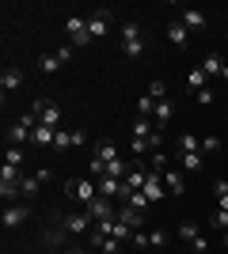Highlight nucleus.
Segmentation results:
<instances>
[{
  "instance_id": "3",
  "label": "nucleus",
  "mask_w": 228,
  "mask_h": 254,
  "mask_svg": "<svg viewBox=\"0 0 228 254\" xmlns=\"http://www.w3.org/2000/svg\"><path fill=\"white\" fill-rule=\"evenodd\" d=\"M31 110L38 114V122H42V126H50V129H57V126H61V106H57V103H50V99H34V103H31Z\"/></svg>"
},
{
  "instance_id": "41",
  "label": "nucleus",
  "mask_w": 228,
  "mask_h": 254,
  "mask_svg": "<svg viewBox=\"0 0 228 254\" xmlns=\"http://www.w3.org/2000/svg\"><path fill=\"white\" fill-rule=\"evenodd\" d=\"M133 247L145 251V247H149V232H133Z\"/></svg>"
},
{
  "instance_id": "1",
  "label": "nucleus",
  "mask_w": 228,
  "mask_h": 254,
  "mask_svg": "<svg viewBox=\"0 0 228 254\" xmlns=\"http://www.w3.org/2000/svg\"><path fill=\"white\" fill-rule=\"evenodd\" d=\"M65 193L73 197L76 205H84V209H87V205L99 197V182L95 179H69L65 182Z\"/></svg>"
},
{
  "instance_id": "34",
  "label": "nucleus",
  "mask_w": 228,
  "mask_h": 254,
  "mask_svg": "<svg viewBox=\"0 0 228 254\" xmlns=\"http://www.w3.org/2000/svg\"><path fill=\"white\" fill-rule=\"evenodd\" d=\"M126 201H130V209H137V212H145V205H149V197H145L141 190H133L130 197H126Z\"/></svg>"
},
{
  "instance_id": "49",
  "label": "nucleus",
  "mask_w": 228,
  "mask_h": 254,
  "mask_svg": "<svg viewBox=\"0 0 228 254\" xmlns=\"http://www.w3.org/2000/svg\"><path fill=\"white\" fill-rule=\"evenodd\" d=\"M65 254H84V251H65Z\"/></svg>"
},
{
  "instance_id": "2",
  "label": "nucleus",
  "mask_w": 228,
  "mask_h": 254,
  "mask_svg": "<svg viewBox=\"0 0 228 254\" xmlns=\"http://www.w3.org/2000/svg\"><path fill=\"white\" fill-rule=\"evenodd\" d=\"M122 53H126V57H141L145 53L141 27H137V23H126V27H122Z\"/></svg>"
},
{
  "instance_id": "20",
  "label": "nucleus",
  "mask_w": 228,
  "mask_h": 254,
  "mask_svg": "<svg viewBox=\"0 0 228 254\" xmlns=\"http://www.w3.org/2000/svg\"><path fill=\"white\" fill-rule=\"evenodd\" d=\"M149 171L152 167H133L126 175V190H145V182H149Z\"/></svg>"
},
{
  "instance_id": "46",
  "label": "nucleus",
  "mask_w": 228,
  "mask_h": 254,
  "mask_svg": "<svg viewBox=\"0 0 228 254\" xmlns=\"http://www.w3.org/2000/svg\"><path fill=\"white\" fill-rule=\"evenodd\" d=\"M221 209H225V212H228V193H221Z\"/></svg>"
},
{
  "instance_id": "28",
  "label": "nucleus",
  "mask_w": 228,
  "mask_h": 254,
  "mask_svg": "<svg viewBox=\"0 0 228 254\" xmlns=\"http://www.w3.org/2000/svg\"><path fill=\"white\" fill-rule=\"evenodd\" d=\"M107 175H110V179H122V182H126L130 163H126V159H110V163H107Z\"/></svg>"
},
{
  "instance_id": "13",
  "label": "nucleus",
  "mask_w": 228,
  "mask_h": 254,
  "mask_svg": "<svg viewBox=\"0 0 228 254\" xmlns=\"http://www.w3.org/2000/svg\"><path fill=\"white\" fill-rule=\"evenodd\" d=\"M163 186H167V193L171 197H179V193H186V182H183V171H171V167H163Z\"/></svg>"
},
{
  "instance_id": "23",
  "label": "nucleus",
  "mask_w": 228,
  "mask_h": 254,
  "mask_svg": "<svg viewBox=\"0 0 228 254\" xmlns=\"http://www.w3.org/2000/svg\"><path fill=\"white\" fill-rule=\"evenodd\" d=\"M0 182H4V186H19V182H23V171L11 167V163H4V167H0Z\"/></svg>"
},
{
  "instance_id": "48",
  "label": "nucleus",
  "mask_w": 228,
  "mask_h": 254,
  "mask_svg": "<svg viewBox=\"0 0 228 254\" xmlns=\"http://www.w3.org/2000/svg\"><path fill=\"white\" fill-rule=\"evenodd\" d=\"M221 80H228V61H225V72H221Z\"/></svg>"
},
{
  "instance_id": "5",
  "label": "nucleus",
  "mask_w": 228,
  "mask_h": 254,
  "mask_svg": "<svg viewBox=\"0 0 228 254\" xmlns=\"http://www.w3.org/2000/svg\"><path fill=\"white\" fill-rule=\"evenodd\" d=\"M87 216H91V220H95V224H103V220H118V212H114V205H110V197H103V193H99L95 201L87 205Z\"/></svg>"
},
{
  "instance_id": "47",
  "label": "nucleus",
  "mask_w": 228,
  "mask_h": 254,
  "mask_svg": "<svg viewBox=\"0 0 228 254\" xmlns=\"http://www.w3.org/2000/svg\"><path fill=\"white\" fill-rule=\"evenodd\" d=\"M221 243H225V247H228V232H221Z\"/></svg>"
},
{
  "instance_id": "43",
  "label": "nucleus",
  "mask_w": 228,
  "mask_h": 254,
  "mask_svg": "<svg viewBox=\"0 0 228 254\" xmlns=\"http://www.w3.org/2000/svg\"><path fill=\"white\" fill-rule=\"evenodd\" d=\"M76 144H87V133H84V129H76V133H73V148H76Z\"/></svg>"
},
{
  "instance_id": "7",
  "label": "nucleus",
  "mask_w": 228,
  "mask_h": 254,
  "mask_svg": "<svg viewBox=\"0 0 228 254\" xmlns=\"http://www.w3.org/2000/svg\"><path fill=\"white\" fill-rule=\"evenodd\" d=\"M145 197H149V201H163V197H167V186H163V175L160 171H149V182H145Z\"/></svg>"
},
{
  "instance_id": "9",
  "label": "nucleus",
  "mask_w": 228,
  "mask_h": 254,
  "mask_svg": "<svg viewBox=\"0 0 228 254\" xmlns=\"http://www.w3.org/2000/svg\"><path fill=\"white\" fill-rule=\"evenodd\" d=\"M27 216H31V205H4V216H0V224H4V228H19Z\"/></svg>"
},
{
  "instance_id": "10",
  "label": "nucleus",
  "mask_w": 228,
  "mask_h": 254,
  "mask_svg": "<svg viewBox=\"0 0 228 254\" xmlns=\"http://www.w3.org/2000/svg\"><path fill=\"white\" fill-rule=\"evenodd\" d=\"M167 42H171L175 50H186V46H190V31L183 27V19H171V23H167Z\"/></svg>"
},
{
  "instance_id": "38",
  "label": "nucleus",
  "mask_w": 228,
  "mask_h": 254,
  "mask_svg": "<svg viewBox=\"0 0 228 254\" xmlns=\"http://www.w3.org/2000/svg\"><path fill=\"white\" fill-rule=\"evenodd\" d=\"M163 243H167V232H163V228L149 232V247H163Z\"/></svg>"
},
{
  "instance_id": "15",
  "label": "nucleus",
  "mask_w": 228,
  "mask_h": 254,
  "mask_svg": "<svg viewBox=\"0 0 228 254\" xmlns=\"http://www.w3.org/2000/svg\"><path fill=\"white\" fill-rule=\"evenodd\" d=\"M61 228H65V232H87V228H91V216H87V212H69L65 220H61Z\"/></svg>"
},
{
  "instance_id": "26",
  "label": "nucleus",
  "mask_w": 228,
  "mask_h": 254,
  "mask_svg": "<svg viewBox=\"0 0 228 254\" xmlns=\"http://www.w3.org/2000/svg\"><path fill=\"white\" fill-rule=\"evenodd\" d=\"M186 87H190V91H202V87H209V76H206V68H194V72L186 76Z\"/></svg>"
},
{
  "instance_id": "11",
  "label": "nucleus",
  "mask_w": 228,
  "mask_h": 254,
  "mask_svg": "<svg viewBox=\"0 0 228 254\" xmlns=\"http://www.w3.org/2000/svg\"><path fill=\"white\" fill-rule=\"evenodd\" d=\"M171 118H175V103H171V99H160V103H156V114H152V126H156V133H163Z\"/></svg>"
},
{
  "instance_id": "39",
  "label": "nucleus",
  "mask_w": 228,
  "mask_h": 254,
  "mask_svg": "<svg viewBox=\"0 0 228 254\" xmlns=\"http://www.w3.org/2000/svg\"><path fill=\"white\" fill-rule=\"evenodd\" d=\"M149 95H152V99H167V87H163V80H152Z\"/></svg>"
},
{
  "instance_id": "37",
  "label": "nucleus",
  "mask_w": 228,
  "mask_h": 254,
  "mask_svg": "<svg viewBox=\"0 0 228 254\" xmlns=\"http://www.w3.org/2000/svg\"><path fill=\"white\" fill-rule=\"evenodd\" d=\"M4 163H11V167H19V163H23V148L8 144V156H4Z\"/></svg>"
},
{
  "instance_id": "35",
  "label": "nucleus",
  "mask_w": 228,
  "mask_h": 254,
  "mask_svg": "<svg viewBox=\"0 0 228 254\" xmlns=\"http://www.w3.org/2000/svg\"><path fill=\"white\" fill-rule=\"evenodd\" d=\"M221 152V137H202V156H213Z\"/></svg>"
},
{
  "instance_id": "22",
  "label": "nucleus",
  "mask_w": 228,
  "mask_h": 254,
  "mask_svg": "<svg viewBox=\"0 0 228 254\" xmlns=\"http://www.w3.org/2000/svg\"><path fill=\"white\" fill-rule=\"evenodd\" d=\"M179 167L183 171H202L206 167V156H202V152H186V156H179Z\"/></svg>"
},
{
  "instance_id": "24",
  "label": "nucleus",
  "mask_w": 228,
  "mask_h": 254,
  "mask_svg": "<svg viewBox=\"0 0 228 254\" xmlns=\"http://www.w3.org/2000/svg\"><path fill=\"white\" fill-rule=\"evenodd\" d=\"M202 68H206V76H221V72H225V61H221V53H206Z\"/></svg>"
},
{
  "instance_id": "17",
  "label": "nucleus",
  "mask_w": 228,
  "mask_h": 254,
  "mask_svg": "<svg viewBox=\"0 0 228 254\" xmlns=\"http://www.w3.org/2000/svg\"><path fill=\"white\" fill-rule=\"evenodd\" d=\"M91 159H99V163L122 159V156H118V144H114V140H99V144H95V152H91Z\"/></svg>"
},
{
  "instance_id": "45",
  "label": "nucleus",
  "mask_w": 228,
  "mask_h": 254,
  "mask_svg": "<svg viewBox=\"0 0 228 254\" xmlns=\"http://www.w3.org/2000/svg\"><path fill=\"white\" fill-rule=\"evenodd\" d=\"M213 193H217V197H221V193H228V182L217 179V182H213Z\"/></svg>"
},
{
  "instance_id": "19",
  "label": "nucleus",
  "mask_w": 228,
  "mask_h": 254,
  "mask_svg": "<svg viewBox=\"0 0 228 254\" xmlns=\"http://www.w3.org/2000/svg\"><path fill=\"white\" fill-rule=\"evenodd\" d=\"M118 220L126 224V228H133V232H141V224H145V212H137V209H118Z\"/></svg>"
},
{
  "instance_id": "27",
  "label": "nucleus",
  "mask_w": 228,
  "mask_h": 254,
  "mask_svg": "<svg viewBox=\"0 0 228 254\" xmlns=\"http://www.w3.org/2000/svg\"><path fill=\"white\" fill-rule=\"evenodd\" d=\"M42 186V179L38 175H23V182H19V197H34V190Z\"/></svg>"
},
{
  "instance_id": "16",
  "label": "nucleus",
  "mask_w": 228,
  "mask_h": 254,
  "mask_svg": "<svg viewBox=\"0 0 228 254\" xmlns=\"http://www.w3.org/2000/svg\"><path fill=\"white\" fill-rule=\"evenodd\" d=\"M175 152H179V156L202 152V137H198V133H179V137H175Z\"/></svg>"
},
{
  "instance_id": "33",
  "label": "nucleus",
  "mask_w": 228,
  "mask_h": 254,
  "mask_svg": "<svg viewBox=\"0 0 228 254\" xmlns=\"http://www.w3.org/2000/svg\"><path fill=\"white\" fill-rule=\"evenodd\" d=\"M73 148V133H61L57 129V140H54V152H69Z\"/></svg>"
},
{
  "instance_id": "30",
  "label": "nucleus",
  "mask_w": 228,
  "mask_h": 254,
  "mask_svg": "<svg viewBox=\"0 0 228 254\" xmlns=\"http://www.w3.org/2000/svg\"><path fill=\"white\" fill-rule=\"evenodd\" d=\"M152 133H156L152 118H137V122H133V137H152Z\"/></svg>"
},
{
  "instance_id": "42",
  "label": "nucleus",
  "mask_w": 228,
  "mask_h": 254,
  "mask_svg": "<svg viewBox=\"0 0 228 254\" xmlns=\"http://www.w3.org/2000/svg\"><path fill=\"white\" fill-rule=\"evenodd\" d=\"M73 53H76V46H61V50H57V57H61V64H65V61H73Z\"/></svg>"
},
{
  "instance_id": "32",
  "label": "nucleus",
  "mask_w": 228,
  "mask_h": 254,
  "mask_svg": "<svg viewBox=\"0 0 228 254\" xmlns=\"http://www.w3.org/2000/svg\"><path fill=\"white\" fill-rule=\"evenodd\" d=\"M209 228H217V232H228V212L217 209L213 216H209Z\"/></svg>"
},
{
  "instance_id": "40",
  "label": "nucleus",
  "mask_w": 228,
  "mask_h": 254,
  "mask_svg": "<svg viewBox=\"0 0 228 254\" xmlns=\"http://www.w3.org/2000/svg\"><path fill=\"white\" fill-rule=\"evenodd\" d=\"M194 99H198V103H213L217 95H213V87H202V91H194Z\"/></svg>"
},
{
  "instance_id": "18",
  "label": "nucleus",
  "mask_w": 228,
  "mask_h": 254,
  "mask_svg": "<svg viewBox=\"0 0 228 254\" xmlns=\"http://www.w3.org/2000/svg\"><path fill=\"white\" fill-rule=\"evenodd\" d=\"M0 87H4V95H8V91H19L23 87V72L19 68H4V72H0Z\"/></svg>"
},
{
  "instance_id": "44",
  "label": "nucleus",
  "mask_w": 228,
  "mask_h": 254,
  "mask_svg": "<svg viewBox=\"0 0 228 254\" xmlns=\"http://www.w3.org/2000/svg\"><path fill=\"white\" fill-rule=\"evenodd\" d=\"M194 251H198V254H206V251H209V239H206V235H202V239H194Z\"/></svg>"
},
{
  "instance_id": "6",
  "label": "nucleus",
  "mask_w": 228,
  "mask_h": 254,
  "mask_svg": "<svg viewBox=\"0 0 228 254\" xmlns=\"http://www.w3.org/2000/svg\"><path fill=\"white\" fill-rule=\"evenodd\" d=\"M110 19H114V11H110V8H99L95 15L87 19V34H91V42H95V38H103V34H107Z\"/></svg>"
},
{
  "instance_id": "50",
  "label": "nucleus",
  "mask_w": 228,
  "mask_h": 254,
  "mask_svg": "<svg viewBox=\"0 0 228 254\" xmlns=\"http://www.w3.org/2000/svg\"><path fill=\"white\" fill-rule=\"evenodd\" d=\"M225 42H228V34H225Z\"/></svg>"
},
{
  "instance_id": "4",
  "label": "nucleus",
  "mask_w": 228,
  "mask_h": 254,
  "mask_svg": "<svg viewBox=\"0 0 228 254\" xmlns=\"http://www.w3.org/2000/svg\"><path fill=\"white\" fill-rule=\"evenodd\" d=\"M65 34L73 38V46H91V34H87V19H80V15H69V19H65Z\"/></svg>"
},
{
  "instance_id": "31",
  "label": "nucleus",
  "mask_w": 228,
  "mask_h": 254,
  "mask_svg": "<svg viewBox=\"0 0 228 254\" xmlns=\"http://www.w3.org/2000/svg\"><path fill=\"white\" fill-rule=\"evenodd\" d=\"M110 239H118V243H126V239H133V228H126L122 220H114V232H110Z\"/></svg>"
},
{
  "instance_id": "25",
  "label": "nucleus",
  "mask_w": 228,
  "mask_h": 254,
  "mask_svg": "<svg viewBox=\"0 0 228 254\" xmlns=\"http://www.w3.org/2000/svg\"><path fill=\"white\" fill-rule=\"evenodd\" d=\"M179 239H186V243H194V239H202V228H198L194 220H183V224H179Z\"/></svg>"
},
{
  "instance_id": "14",
  "label": "nucleus",
  "mask_w": 228,
  "mask_h": 254,
  "mask_svg": "<svg viewBox=\"0 0 228 254\" xmlns=\"http://www.w3.org/2000/svg\"><path fill=\"white\" fill-rule=\"evenodd\" d=\"M179 19H183L186 31H206V27H209V15H206V11H194V8H186Z\"/></svg>"
},
{
  "instance_id": "36",
  "label": "nucleus",
  "mask_w": 228,
  "mask_h": 254,
  "mask_svg": "<svg viewBox=\"0 0 228 254\" xmlns=\"http://www.w3.org/2000/svg\"><path fill=\"white\" fill-rule=\"evenodd\" d=\"M57 68H61V57H57V53H46L42 57V72H57Z\"/></svg>"
},
{
  "instance_id": "29",
  "label": "nucleus",
  "mask_w": 228,
  "mask_h": 254,
  "mask_svg": "<svg viewBox=\"0 0 228 254\" xmlns=\"http://www.w3.org/2000/svg\"><path fill=\"white\" fill-rule=\"evenodd\" d=\"M156 103H160V99L141 95V99H137V118H152V114H156Z\"/></svg>"
},
{
  "instance_id": "8",
  "label": "nucleus",
  "mask_w": 228,
  "mask_h": 254,
  "mask_svg": "<svg viewBox=\"0 0 228 254\" xmlns=\"http://www.w3.org/2000/svg\"><path fill=\"white\" fill-rule=\"evenodd\" d=\"M99 182V193L103 197H130L133 190H126V182L122 179H110V175H103V179H95Z\"/></svg>"
},
{
  "instance_id": "12",
  "label": "nucleus",
  "mask_w": 228,
  "mask_h": 254,
  "mask_svg": "<svg viewBox=\"0 0 228 254\" xmlns=\"http://www.w3.org/2000/svg\"><path fill=\"white\" fill-rule=\"evenodd\" d=\"M54 140H57V129L42 126V122L31 129V144H34V148H54Z\"/></svg>"
},
{
  "instance_id": "21",
  "label": "nucleus",
  "mask_w": 228,
  "mask_h": 254,
  "mask_svg": "<svg viewBox=\"0 0 228 254\" xmlns=\"http://www.w3.org/2000/svg\"><path fill=\"white\" fill-rule=\"evenodd\" d=\"M8 140L15 144V148H23V144H31V129L23 126V122H15V126L8 129Z\"/></svg>"
}]
</instances>
